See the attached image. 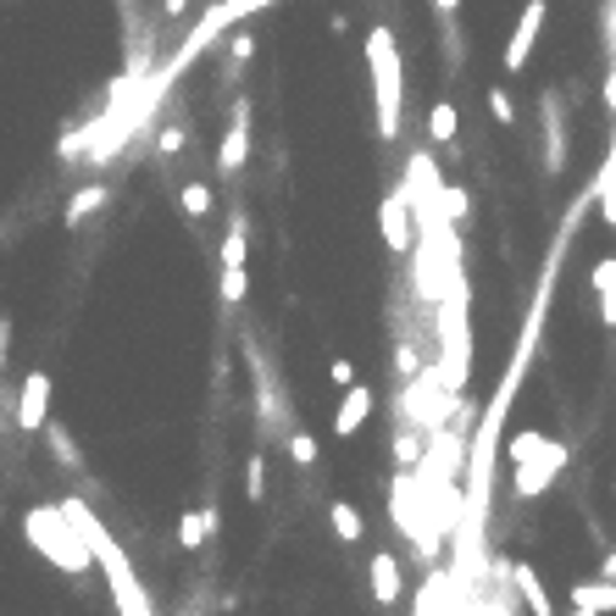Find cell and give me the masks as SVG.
Segmentation results:
<instances>
[{
    "label": "cell",
    "instance_id": "30bf717a",
    "mask_svg": "<svg viewBox=\"0 0 616 616\" xmlns=\"http://www.w3.org/2000/svg\"><path fill=\"white\" fill-rule=\"evenodd\" d=\"M367 573H372V600L377 605H400V561L389 550H377Z\"/></svg>",
    "mask_w": 616,
    "mask_h": 616
},
{
    "label": "cell",
    "instance_id": "ba28073f",
    "mask_svg": "<svg viewBox=\"0 0 616 616\" xmlns=\"http://www.w3.org/2000/svg\"><path fill=\"white\" fill-rule=\"evenodd\" d=\"M377 222H384V240H389V251H411V195L406 189H395V195L384 201V211H377Z\"/></svg>",
    "mask_w": 616,
    "mask_h": 616
},
{
    "label": "cell",
    "instance_id": "1f68e13d",
    "mask_svg": "<svg viewBox=\"0 0 616 616\" xmlns=\"http://www.w3.org/2000/svg\"><path fill=\"white\" fill-rule=\"evenodd\" d=\"M7 350H12V317H0V361H7Z\"/></svg>",
    "mask_w": 616,
    "mask_h": 616
},
{
    "label": "cell",
    "instance_id": "f1b7e54d",
    "mask_svg": "<svg viewBox=\"0 0 616 616\" xmlns=\"http://www.w3.org/2000/svg\"><path fill=\"white\" fill-rule=\"evenodd\" d=\"M328 377H334V384H339V389H356V367H350L345 356H339L334 367H328Z\"/></svg>",
    "mask_w": 616,
    "mask_h": 616
},
{
    "label": "cell",
    "instance_id": "4fadbf2b",
    "mask_svg": "<svg viewBox=\"0 0 616 616\" xmlns=\"http://www.w3.org/2000/svg\"><path fill=\"white\" fill-rule=\"evenodd\" d=\"M561 466H566V461H534V466H516V478H511L516 500H534V495H544V489L561 478Z\"/></svg>",
    "mask_w": 616,
    "mask_h": 616
},
{
    "label": "cell",
    "instance_id": "d4e9b609",
    "mask_svg": "<svg viewBox=\"0 0 616 616\" xmlns=\"http://www.w3.org/2000/svg\"><path fill=\"white\" fill-rule=\"evenodd\" d=\"M245 295H251V272H222V300L240 306Z\"/></svg>",
    "mask_w": 616,
    "mask_h": 616
},
{
    "label": "cell",
    "instance_id": "44dd1931",
    "mask_svg": "<svg viewBox=\"0 0 616 616\" xmlns=\"http://www.w3.org/2000/svg\"><path fill=\"white\" fill-rule=\"evenodd\" d=\"M178 206H183L189 217H206V211H211V189H206V183H183Z\"/></svg>",
    "mask_w": 616,
    "mask_h": 616
},
{
    "label": "cell",
    "instance_id": "5bb4252c",
    "mask_svg": "<svg viewBox=\"0 0 616 616\" xmlns=\"http://www.w3.org/2000/svg\"><path fill=\"white\" fill-rule=\"evenodd\" d=\"M211 534H217V511H211V505L183 511V516H178V544H183V550H201Z\"/></svg>",
    "mask_w": 616,
    "mask_h": 616
},
{
    "label": "cell",
    "instance_id": "7a4b0ae2",
    "mask_svg": "<svg viewBox=\"0 0 616 616\" xmlns=\"http://www.w3.org/2000/svg\"><path fill=\"white\" fill-rule=\"evenodd\" d=\"M367 67H372V101H377V133H400V94H406V62L395 51V34L377 23L367 34Z\"/></svg>",
    "mask_w": 616,
    "mask_h": 616
},
{
    "label": "cell",
    "instance_id": "836d02e7",
    "mask_svg": "<svg viewBox=\"0 0 616 616\" xmlns=\"http://www.w3.org/2000/svg\"><path fill=\"white\" fill-rule=\"evenodd\" d=\"M566 616H589V611H566Z\"/></svg>",
    "mask_w": 616,
    "mask_h": 616
},
{
    "label": "cell",
    "instance_id": "52a82bcc",
    "mask_svg": "<svg viewBox=\"0 0 616 616\" xmlns=\"http://www.w3.org/2000/svg\"><path fill=\"white\" fill-rule=\"evenodd\" d=\"M505 455H511L516 466H534V461H566L573 450H566L561 439H544L539 428H523V434H516V439L505 445Z\"/></svg>",
    "mask_w": 616,
    "mask_h": 616
},
{
    "label": "cell",
    "instance_id": "5b68a950",
    "mask_svg": "<svg viewBox=\"0 0 616 616\" xmlns=\"http://www.w3.org/2000/svg\"><path fill=\"white\" fill-rule=\"evenodd\" d=\"M44 416H51V372H28L23 377V395H17V428L39 434Z\"/></svg>",
    "mask_w": 616,
    "mask_h": 616
},
{
    "label": "cell",
    "instance_id": "7c38bea8",
    "mask_svg": "<svg viewBox=\"0 0 616 616\" xmlns=\"http://www.w3.org/2000/svg\"><path fill=\"white\" fill-rule=\"evenodd\" d=\"M589 290H594V300H600V322L616 328V256H600V261H594Z\"/></svg>",
    "mask_w": 616,
    "mask_h": 616
},
{
    "label": "cell",
    "instance_id": "3957f363",
    "mask_svg": "<svg viewBox=\"0 0 616 616\" xmlns=\"http://www.w3.org/2000/svg\"><path fill=\"white\" fill-rule=\"evenodd\" d=\"M23 534H28V544L51 561V566H62V573H89V550H84V539L67 528V516H62V505H34L28 516H23Z\"/></svg>",
    "mask_w": 616,
    "mask_h": 616
},
{
    "label": "cell",
    "instance_id": "2e32d148",
    "mask_svg": "<svg viewBox=\"0 0 616 616\" xmlns=\"http://www.w3.org/2000/svg\"><path fill=\"white\" fill-rule=\"evenodd\" d=\"M561 162H566V123H561L555 101H544V167L561 172Z\"/></svg>",
    "mask_w": 616,
    "mask_h": 616
},
{
    "label": "cell",
    "instance_id": "7402d4cb",
    "mask_svg": "<svg viewBox=\"0 0 616 616\" xmlns=\"http://www.w3.org/2000/svg\"><path fill=\"white\" fill-rule=\"evenodd\" d=\"M395 461H400L406 472H411V466H422V439H416L411 428H400V434H395Z\"/></svg>",
    "mask_w": 616,
    "mask_h": 616
},
{
    "label": "cell",
    "instance_id": "8fae6325",
    "mask_svg": "<svg viewBox=\"0 0 616 616\" xmlns=\"http://www.w3.org/2000/svg\"><path fill=\"white\" fill-rule=\"evenodd\" d=\"M367 416H372V389H367V384H356V389H345V400H339L334 434H339V439L361 434V422H367Z\"/></svg>",
    "mask_w": 616,
    "mask_h": 616
},
{
    "label": "cell",
    "instance_id": "8992f818",
    "mask_svg": "<svg viewBox=\"0 0 616 616\" xmlns=\"http://www.w3.org/2000/svg\"><path fill=\"white\" fill-rule=\"evenodd\" d=\"M245 162H251V106L240 101V106H233V123H228V133H222L217 167H222V172H240Z\"/></svg>",
    "mask_w": 616,
    "mask_h": 616
},
{
    "label": "cell",
    "instance_id": "603a6c76",
    "mask_svg": "<svg viewBox=\"0 0 616 616\" xmlns=\"http://www.w3.org/2000/svg\"><path fill=\"white\" fill-rule=\"evenodd\" d=\"M439 211H445V222H461L466 217V189H439Z\"/></svg>",
    "mask_w": 616,
    "mask_h": 616
},
{
    "label": "cell",
    "instance_id": "277c9868",
    "mask_svg": "<svg viewBox=\"0 0 616 616\" xmlns=\"http://www.w3.org/2000/svg\"><path fill=\"white\" fill-rule=\"evenodd\" d=\"M544 17H550L544 0L523 7V17H516V34H511V44H505V73H523V67H528L534 44H539V34H544Z\"/></svg>",
    "mask_w": 616,
    "mask_h": 616
},
{
    "label": "cell",
    "instance_id": "d6986e66",
    "mask_svg": "<svg viewBox=\"0 0 616 616\" xmlns=\"http://www.w3.org/2000/svg\"><path fill=\"white\" fill-rule=\"evenodd\" d=\"M455 128H461V112H455L450 101H439V106L428 112V133L439 139V145H450V139H455Z\"/></svg>",
    "mask_w": 616,
    "mask_h": 616
},
{
    "label": "cell",
    "instance_id": "cb8c5ba5",
    "mask_svg": "<svg viewBox=\"0 0 616 616\" xmlns=\"http://www.w3.org/2000/svg\"><path fill=\"white\" fill-rule=\"evenodd\" d=\"M245 495H251V500H261V495H267V461H261V455H251V461H245Z\"/></svg>",
    "mask_w": 616,
    "mask_h": 616
},
{
    "label": "cell",
    "instance_id": "4dcf8cb0",
    "mask_svg": "<svg viewBox=\"0 0 616 616\" xmlns=\"http://www.w3.org/2000/svg\"><path fill=\"white\" fill-rule=\"evenodd\" d=\"M395 367H400V377H416V350L400 345V350H395Z\"/></svg>",
    "mask_w": 616,
    "mask_h": 616
},
{
    "label": "cell",
    "instance_id": "e0dca14e",
    "mask_svg": "<svg viewBox=\"0 0 616 616\" xmlns=\"http://www.w3.org/2000/svg\"><path fill=\"white\" fill-rule=\"evenodd\" d=\"M328 523H334V534H339L345 544H361V534H367V516H361L350 500H334V505H328Z\"/></svg>",
    "mask_w": 616,
    "mask_h": 616
},
{
    "label": "cell",
    "instance_id": "4316f807",
    "mask_svg": "<svg viewBox=\"0 0 616 616\" xmlns=\"http://www.w3.org/2000/svg\"><path fill=\"white\" fill-rule=\"evenodd\" d=\"M183 145H189V128H183V123H172V128H162V139H156V151H162V156H178Z\"/></svg>",
    "mask_w": 616,
    "mask_h": 616
},
{
    "label": "cell",
    "instance_id": "484cf974",
    "mask_svg": "<svg viewBox=\"0 0 616 616\" xmlns=\"http://www.w3.org/2000/svg\"><path fill=\"white\" fill-rule=\"evenodd\" d=\"M290 461L295 466H317V439L311 434H290Z\"/></svg>",
    "mask_w": 616,
    "mask_h": 616
},
{
    "label": "cell",
    "instance_id": "d6a6232c",
    "mask_svg": "<svg viewBox=\"0 0 616 616\" xmlns=\"http://www.w3.org/2000/svg\"><path fill=\"white\" fill-rule=\"evenodd\" d=\"M600 583H616V550L600 561Z\"/></svg>",
    "mask_w": 616,
    "mask_h": 616
},
{
    "label": "cell",
    "instance_id": "ffe728a7",
    "mask_svg": "<svg viewBox=\"0 0 616 616\" xmlns=\"http://www.w3.org/2000/svg\"><path fill=\"white\" fill-rule=\"evenodd\" d=\"M245 256H251V245H245V228H233L228 240H222V272H245Z\"/></svg>",
    "mask_w": 616,
    "mask_h": 616
},
{
    "label": "cell",
    "instance_id": "ac0fdd59",
    "mask_svg": "<svg viewBox=\"0 0 616 616\" xmlns=\"http://www.w3.org/2000/svg\"><path fill=\"white\" fill-rule=\"evenodd\" d=\"M112 201V189L106 183H89V189H78V195H73V206H67V228H78L89 211H101Z\"/></svg>",
    "mask_w": 616,
    "mask_h": 616
},
{
    "label": "cell",
    "instance_id": "f546056e",
    "mask_svg": "<svg viewBox=\"0 0 616 616\" xmlns=\"http://www.w3.org/2000/svg\"><path fill=\"white\" fill-rule=\"evenodd\" d=\"M251 51H256V39H251V34H240V39H233V73H240V67L251 62Z\"/></svg>",
    "mask_w": 616,
    "mask_h": 616
},
{
    "label": "cell",
    "instance_id": "9c48e42d",
    "mask_svg": "<svg viewBox=\"0 0 616 616\" xmlns=\"http://www.w3.org/2000/svg\"><path fill=\"white\" fill-rule=\"evenodd\" d=\"M511 583H516V594H523V605H528V616H555V600H550V589H544V578L534 573L528 561H516L511 566Z\"/></svg>",
    "mask_w": 616,
    "mask_h": 616
},
{
    "label": "cell",
    "instance_id": "83f0119b",
    "mask_svg": "<svg viewBox=\"0 0 616 616\" xmlns=\"http://www.w3.org/2000/svg\"><path fill=\"white\" fill-rule=\"evenodd\" d=\"M489 112H495V123H516V106L505 89H489Z\"/></svg>",
    "mask_w": 616,
    "mask_h": 616
},
{
    "label": "cell",
    "instance_id": "6da1fadb",
    "mask_svg": "<svg viewBox=\"0 0 616 616\" xmlns=\"http://www.w3.org/2000/svg\"><path fill=\"white\" fill-rule=\"evenodd\" d=\"M62 505V516H67V528L84 539V550H89V561L106 573V589H112V600H117V611L123 616H156L151 611V600H145V589H139V578H133V566H128V555H123V544L112 539V528L94 516L84 500H56Z\"/></svg>",
    "mask_w": 616,
    "mask_h": 616
},
{
    "label": "cell",
    "instance_id": "9a60e30c",
    "mask_svg": "<svg viewBox=\"0 0 616 616\" xmlns=\"http://www.w3.org/2000/svg\"><path fill=\"white\" fill-rule=\"evenodd\" d=\"M573 611H589V616H605L616 611V583H573Z\"/></svg>",
    "mask_w": 616,
    "mask_h": 616
}]
</instances>
